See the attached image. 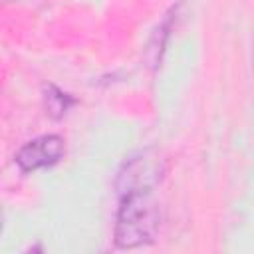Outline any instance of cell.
<instances>
[{"mask_svg": "<svg viewBox=\"0 0 254 254\" xmlns=\"http://www.w3.org/2000/svg\"><path fill=\"white\" fill-rule=\"evenodd\" d=\"M2 228H4V214H2V210H0V232H2Z\"/></svg>", "mask_w": 254, "mask_h": 254, "instance_id": "obj_4", "label": "cell"}, {"mask_svg": "<svg viewBox=\"0 0 254 254\" xmlns=\"http://www.w3.org/2000/svg\"><path fill=\"white\" fill-rule=\"evenodd\" d=\"M161 177V161L153 157L149 151H141L133 157H129L117 177V190H129V189H147L155 187Z\"/></svg>", "mask_w": 254, "mask_h": 254, "instance_id": "obj_3", "label": "cell"}, {"mask_svg": "<svg viewBox=\"0 0 254 254\" xmlns=\"http://www.w3.org/2000/svg\"><path fill=\"white\" fill-rule=\"evenodd\" d=\"M65 155V143L60 135H40L28 141L16 153V165L22 173H34L38 169L54 167Z\"/></svg>", "mask_w": 254, "mask_h": 254, "instance_id": "obj_2", "label": "cell"}, {"mask_svg": "<svg viewBox=\"0 0 254 254\" xmlns=\"http://www.w3.org/2000/svg\"><path fill=\"white\" fill-rule=\"evenodd\" d=\"M115 218V244L119 248H139L155 240L161 226V206L153 187L119 192Z\"/></svg>", "mask_w": 254, "mask_h": 254, "instance_id": "obj_1", "label": "cell"}]
</instances>
